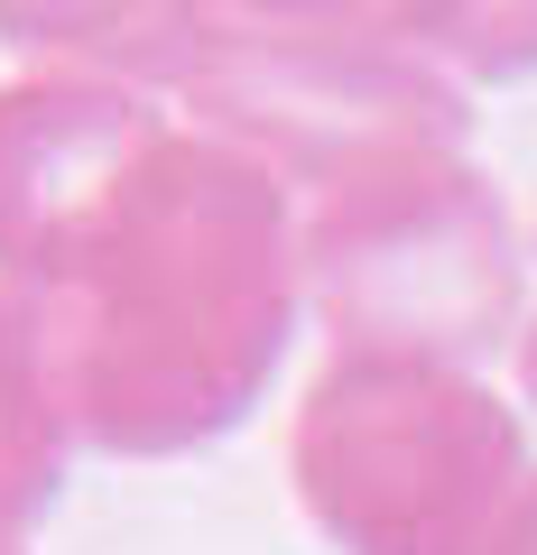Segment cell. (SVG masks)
Returning <instances> with one entry per match:
<instances>
[{
  "label": "cell",
  "instance_id": "cell-1",
  "mask_svg": "<svg viewBox=\"0 0 537 555\" xmlns=\"http://www.w3.org/2000/svg\"><path fill=\"white\" fill-rule=\"evenodd\" d=\"M510 426L473 389H371L334 436V509L389 555H455L482 528Z\"/></svg>",
  "mask_w": 537,
  "mask_h": 555
},
{
  "label": "cell",
  "instance_id": "cell-2",
  "mask_svg": "<svg viewBox=\"0 0 537 555\" xmlns=\"http://www.w3.org/2000/svg\"><path fill=\"white\" fill-rule=\"evenodd\" d=\"M463 47L482 65H537V0H463Z\"/></svg>",
  "mask_w": 537,
  "mask_h": 555
},
{
  "label": "cell",
  "instance_id": "cell-3",
  "mask_svg": "<svg viewBox=\"0 0 537 555\" xmlns=\"http://www.w3.org/2000/svg\"><path fill=\"white\" fill-rule=\"evenodd\" d=\"M500 555H537V491L510 509V528H500Z\"/></svg>",
  "mask_w": 537,
  "mask_h": 555
}]
</instances>
